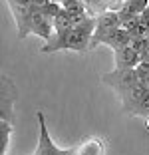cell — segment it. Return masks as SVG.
Instances as JSON below:
<instances>
[{
  "label": "cell",
  "instance_id": "cell-15",
  "mask_svg": "<svg viewBox=\"0 0 149 155\" xmlns=\"http://www.w3.org/2000/svg\"><path fill=\"white\" fill-rule=\"evenodd\" d=\"M60 155H78V147H72V149H62Z\"/></svg>",
  "mask_w": 149,
  "mask_h": 155
},
{
  "label": "cell",
  "instance_id": "cell-8",
  "mask_svg": "<svg viewBox=\"0 0 149 155\" xmlns=\"http://www.w3.org/2000/svg\"><path fill=\"white\" fill-rule=\"evenodd\" d=\"M121 26V18H119L118 10H108V12L99 14L95 18V30H94V38L101 36L104 32L111 30V28H119Z\"/></svg>",
  "mask_w": 149,
  "mask_h": 155
},
{
  "label": "cell",
  "instance_id": "cell-10",
  "mask_svg": "<svg viewBox=\"0 0 149 155\" xmlns=\"http://www.w3.org/2000/svg\"><path fill=\"white\" fill-rule=\"evenodd\" d=\"M104 151H105V141L99 137H90L78 145V155H104Z\"/></svg>",
  "mask_w": 149,
  "mask_h": 155
},
{
  "label": "cell",
  "instance_id": "cell-13",
  "mask_svg": "<svg viewBox=\"0 0 149 155\" xmlns=\"http://www.w3.org/2000/svg\"><path fill=\"white\" fill-rule=\"evenodd\" d=\"M133 115H139V117H143V119L149 117V94L143 97V101L139 104V107L135 110V114H133Z\"/></svg>",
  "mask_w": 149,
  "mask_h": 155
},
{
  "label": "cell",
  "instance_id": "cell-4",
  "mask_svg": "<svg viewBox=\"0 0 149 155\" xmlns=\"http://www.w3.org/2000/svg\"><path fill=\"white\" fill-rule=\"evenodd\" d=\"M129 42H131V36L127 34V30L123 26H119V28H111V30L104 32L98 38H91V48H98L99 44H104V46H109L115 52V50H121V48L129 46Z\"/></svg>",
  "mask_w": 149,
  "mask_h": 155
},
{
  "label": "cell",
  "instance_id": "cell-11",
  "mask_svg": "<svg viewBox=\"0 0 149 155\" xmlns=\"http://www.w3.org/2000/svg\"><path fill=\"white\" fill-rule=\"evenodd\" d=\"M62 8L68 14L76 16V14H88L86 2L84 0H62Z\"/></svg>",
  "mask_w": 149,
  "mask_h": 155
},
{
  "label": "cell",
  "instance_id": "cell-9",
  "mask_svg": "<svg viewBox=\"0 0 149 155\" xmlns=\"http://www.w3.org/2000/svg\"><path fill=\"white\" fill-rule=\"evenodd\" d=\"M147 6H149V0H123L121 8L118 10L119 18H121V24L127 22V20H131V18L141 16Z\"/></svg>",
  "mask_w": 149,
  "mask_h": 155
},
{
  "label": "cell",
  "instance_id": "cell-7",
  "mask_svg": "<svg viewBox=\"0 0 149 155\" xmlns=\"http://www.w3.org/2000/svg\"><path fill=\"white\" fill-rule=\"evenodd\" d=\"M147 94H149V87L145 86V82H143V84H139V86H135L133 90H129L125 96L119 97V100H121L123 110H125L129 115H133V114H135V110L139 107V104L143 101V97L147 96Z\"/></svg>",
  "mask_w": 149,
  "mask_h": 155
},
{
  "label": "cell",
  "instance_id": "cell-1",
  "mask_svg": "<svg viewBox=\"0 0 149 155\" xmlns=\"http://www.w3.org/2000/svg\"><path fill=\"white\" fill-rule=\"evenodd\" d=\"M101 82L108 84L109 87H113V90L118 91V96L121 97L129 90H133L135 86L143 84V80H141V76L135 70H113V72L101 76Z\"/></svg>",
  "mask_w": 149,
  "mask_h": 155
},
{
  "label": "cell",
  "instance_id": "cell-14",
  "mask_svg": "<svg viewBox=\"0 0 149 155\" xmlns=\"http://www.w3.org/2000/svg\"><path fill=\"white\" fill-rule=\"evenodd\" d=\"M135 72H137V74L141 76V80H145V78L149 76V60H141L139 64H137Z\"/></svg>",
  "mask_w": 149,
  "mask_h": 155
},
{
  "label": "cell",
  "instance_id": "cell-5",
  "mask_svg": "<svg viewBox=\"0 0 149 155\" xmlns=\"http://www.w3.org/2000/svg\"><path fill=\"white\" fill-rule=\"evenodd\" d=\"M36 119H38V127H40V135H38V147H36V153L34 155H60L62 149L56 147L54 141L50 139L44 111H36Z\"/></svg>",
  "mask_w": 149,
  "mask_h": 155
},
{
  "label": "cell",
  "instance_id": "cell-12",
  "mask_svg": "<svg viewBox=\"0 0 149 155\" xmlns=\"http://www.w3.org/2000/svg\"><path fill=\"white\" fill-rule=\"evenodd\" d=\"M8 135H10V121H6V119H2V123H0V151L4 153L6 145H8Z\"/></svg>",
  "mask_w": 149,
  "mask_h": 155
},
{
  "label": "cell",
  "instance_id": "cell-3",
  "mask_svg": "<svg viewBox=\"0 0 149 155\" xmlns=\"http://www.w3.org/2000/svg\"><path fill=\"white\" fill-rule=\"evenodd\" d=\"M52 32H54V20L46 16L42 10H32V16L28 20V28H26V36L28 34H36L42 40L50 42L52 40Z\"/></svg>",
  "mask_w": 149,
  "mask_h": 155
},
{
  "label": "cell",
  "instance_id": "cell-18",
  "mask_svg": "<svg viewBox=\"0 0 149 155\" xmlns=\"http://www.w3.org/2000/svg\"><path fill=\"white\" fill-rule=\"evenodd\" d=\"M145 129H147V131H149V117L145 119Z\"/></svg>",
  "mask_w": 149,
  "mask_h": 155
},
{
  "label": "cell",
  "instance_id": "cell-19",
  "mask_svg": "<svg viewBox=\"0 0 149 155\" xmlns=\"http://www.w3.org/2000/svg\"><path fill=\"white\" fill-rule=\"evenodd\" d=\"M143 82H145V86H147V87H149V76H147V78H145Z\"/></svg>",
  "mask_w": 149,
  "mask_h": 155
},
{
  "label": "cell",
  "instance_id": "cell-20",
  "mask_svg": "<svg viewBox=\"0 0 149 155\" xmlns=\"http://www.w3.org/2000/svg\"><path fill=\"white\" fill-rule=\"evenodd\" d=\"M50 2H56V4H62V0H50Z\"/></svg>",
  "mask_w": 149,
  "mask_h": 155
},
{
  "label": "cell",
  "instance_id": "cell-2",
  "mask_svg": "<svg viewBox=\"0 0 149 155\" xmlns=\"http://www.w3.org/2000/svg\"><path fill=\"white\" fill-rule=\"evenodd\" d=\"M94 30H95V24L91 26H80V28H74L70 32L68 40H66V48L64 50H74V52H84L91 50V38H94Z\"/></svg>",
  "mask_w": 149,
  "mask_h": 155
},
{
  "label": "cell",
  "instance_id": "cell-17",
  "mask_svg": "<svg viewBox=\"0 0 149 155\" xmlns=\"http://www.w3.org/2000/svg\"><path fill=\"white\" fill-rule=\"evenodd\" d=\"M141 16H143V20L147 22V26H149V6H147V8L143 10V14H141Z\"/></svg>",
  "mask_w": 149,
  "mask_h": 155
},
{
  "label": "cell",
  "instance_id": "cell-16",
  "mask_svg": "<svg viewBox=\"0 0 149 155\" xmlns=\"http://www.w3.org/2000/svg\"><path fill=\"white\" fill-rule=\"evenodd\" d=\"M141 58H143V60H149V42H147V46L143 48V52H141Z\"/></svg>",
  "mask_w": 149,
  "mask_h": 155
},
{
  "label": "cell",
  "instance_id": "cell-6",
  "mask_svg": "<svg viewBox=\"0 0 149 155\" xmlns=\"http://www.w3.org/2000/svg\"><path fill=\"white\" fill-rule=\"evenodd\" d=\"M113 60H115V70H135L143 58L133 46H125L113 52Z\"/></svg>",
  "mask_w": 149,
  "mask_h": 155
}]
</instances>
